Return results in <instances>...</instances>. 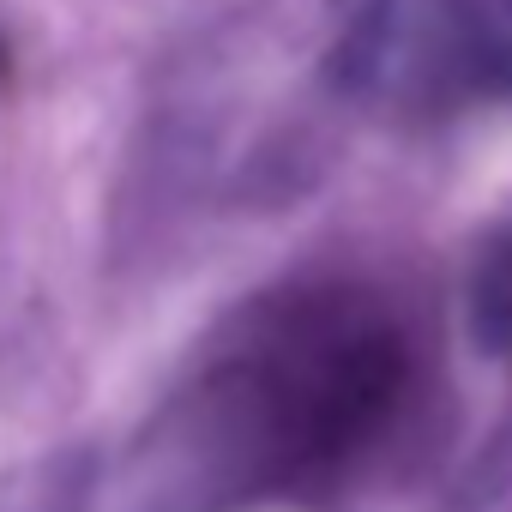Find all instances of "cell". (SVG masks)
Instances as JSON below:
<instances>
[{
	"label": "cell",
	"mask_w": 512,
	"mask_h": 512,
	"mask_svg": "<svg viewBox=\"0 0 512 512\" xmlns=\"http://www.w3.org/2000/svg\"><path fill=\"white\" fill-rule=\"evenodd\" d=\"M13 73V49H7V37H0V79Z\"/></svg>",
	"instance_id": "3"
},
{
	"label": "cell",
	"mask_w": 512,
	"mask_h": 512,
	"mask_svg": "<svg viewBox=\"0 0 512 512\" xmlns=\"http://www.w3.org/2000/svg\"><path fill=\"white\" fill-rule=\"evenodd\" d=\"M482 332H512V241L482 266Z\"/></svg>",
	"instance_id": "2"
},
{
	"label": "cell",
	"mask_w": 512,
	"mask_h": 512,
	"mask_svg": "<svg viewBox=\"0 0 512 512\" xmlns=\"http://www.w3.org/2000/svg\"><path fill=\"white\" fill-rule=\"evenodd\" d=\"M422 338L356 278L302 284L247 314L205 380L217 440L253 488L314 494L350 482L416 410Z\"/></svg>",
	"instance_id": "1"
}]
</instances>
